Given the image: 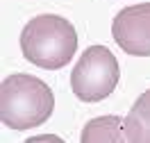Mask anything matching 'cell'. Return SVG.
<instances>
[{"label": "cell", "mask_w": 150, "mask_h": 143, "mask_svg": "<svg viewBox=\"0 0 150 143\" xmlns=\"http://www.w3.org/2000/svg\"><path fill=\"white\" fill-rule=\"evenodd\" d=\"M55 109L50 86L34 75H9L0 86V120L11 130L39 127Z\"/></svg>", "instance_id": "2"}, {"label": "cell", "mask_w": 150, "mask_h": 143, "mask_svg": "<svg viewBox=\"0 0 150 143\" xmlns=\"http://www.w3.org/2000/svg\"><path fill=\"white\" fill-rule=\"evenodd\" d=\"M23 57L46 70H59L73 59L77 50L75 27L57 14H41L21 32Z\"/></svg>", "instance_id": "1"}, {"label": "cell", "mask_w": 150, "mask_h": 143, "mask_svg": "<svg viewBox=\"0 0 150 143\" xmlns=\"http://www.w3.org/2000/svg\"><path fill=\"white\" fill-rule=\"evenodd\" d=\"M121 80L118 61L105 46H91L71 73V89L84 102H100L112 93Z\"/></svg>", "instance_id": "3"}, {"label": "cell", "mask_w": 150, "mask_h": 143, "mask_svg": "<svg viewBox=\"0 0 150 143\" xmlns=\"http://www.w3.org/2000/svg\"><path fill=\"white\" fill-rule=\"evenodd\" d=\"M112 37L127 55L150 57V2L118 11L112 23Z\"/></svg>", "instance_id": "4"}, {"label": "cell", "mask_w": 150, "mask_h": 143, "mask_svg": "<svg viewBox=\"0 0 150 143\" xmlns=\"http://www.w3.org/2000/svg\"><path fill=\"white\" fill-rule=\"evenodd\" d=\"M125 125H121V118L118 116H103V118H93L89 120L82 132V141L84 143H98V141H114L118 143L127 136H123V130Z\"/></svg>", "instance_id": "6"}, {"label": "cell", "mask_w": 150, "mask_h": 143, "mask_svg": "<svg viewBox=\"0 0 150 143\" xmlns=\"http://www.w3.org/2000/svg\"><path fill=\"white\" fill-rule=\"evenodd\" d=\"M125 136L132 143H150V89L139 95L125 116Z\"/></svg>", "instance_id": "5"}]
</instances>
